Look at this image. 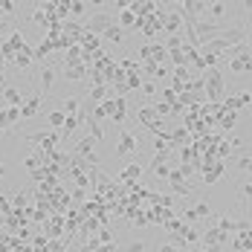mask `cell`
I'll use <instances>...</instances> for the list:
<instances>
[{
  "instance_id": "6da1fadb",
  "label": "cell",
  "mask_w": 252,
  "mask_h": 252,
  "mask_svg": "<svg viewBox=\"0 0 252 252\" xmlns=\"http://www.w3.org/2000/svg\"><path fill=\"white\" fill-rule=\"evenodd\" d=\"M203 78H206V101H209V104H218V101L223 99V87H226L223 73H220L218 67H212V70L203 73Z\"/></svg>"
},
{
  "instance_id": "7a4b0ae2",
  "label": "cell",
  "mask_w": 252,
  "mask_h": 252,
  "mask_svg": "<svg viewBox=\"0 0 252 252\" xmlns=\"http://www.w3.org/2000/svg\"><path fill=\"white\" fill-rule=\"evenodd\" d=\"M116 24V15H110V12H99V15H93V18H87L84 21V32H90V35H99L107 29V26Z\"/></svg>"
},
{
  "instance_id": "3957f363",
  "label": "cell",
  "mask_w": 252,
  "mask_h": 252,
  "mask_svg": "<svg viewBox=\"0 0 252 252\" xmlns=\"http://www.w3.org/2000/svg\"><path fill=\"white\" fill-rule=\"evenodd\" d=\"M218 41H223L226 47H241V44H247V29H244L241 24L223 26V29L218 32Z\"/></svg>"
},
{
  "instance_id": "277c9868",
  "label": "cell",
  "mask_w": 252,
  "mask_h": 252,
  "mask_svg": "<svg viewBox=\"0 0 252 252\" xmlns=\"http://www.w3.org/2000/svg\"><path fill=\"white\" fill-rule=\"evenodd\" d=\"M136 148H139V136H136L133 130H122V136H119V142H116L113 154H116V157H130Z\"/></svg>"
},
{
  "instance_id": "5b68a950",
  "label": "cell",
  "mask_w": 252,
  "mask_h": 252,
  "mask_svg": "<svg viewBox=\"0 0 252 252\" xmlns=\"http://www.w3.org/2000/svg\"><path fill=\"white\" fill-rule=\"evenodd\" d=\"M162 32L165 35H180L183 32V18L174 6H165V18H162Z\"/></svg>"
},
{
  "instance_id": "8992f818",
  "label": "cell",
  "mask_w": 252,
  "mask_h": 252,
  "mask_svg": "<svg viewBox=\"0 0 252 252\" xmlns=\"http://www.w3.org/2000/svg\"><path fill=\"white\" fill-rule=\"evenodd\" d=\"M87 76H90V67H87V64H81V61L64 64V78H67V81H84Z\"/></svg>"
},
{
  "instance_id": "52a82bcc",
  "label": "cell",
  "mask_w": 252,
  "mask_h": 252,
  "mask_svg": "<svg viewBox=\"0 0 252 252\" xmlns=\"http://www.w3.org/2000/svg\"><path fill=\"white\" fill-rule=\"evenodd\" d=\"M200 171H203V183H206V186H215V183H218L220 177L226 174V171H223V162H220V159H218V162H212V165H203Z\"/></svg>"
},
{
  "instance_id": "ba28073f",
  "label": "cell",
  "mask_w": 252,
  "mask_h": 252,
  "mask_svg": "<svg viewBox=\"0 0 252 252\" xmlns=\"http://www.w3.org/2000/svg\"><path fill=\"white\" fill-rule=\"evenodd\" d=\"M41 101H44V96H41V93H35L32 99H26L24 107H21V119H35V116L41 113Z\"/></svg>"
},
{
  "instance_id": "9c48e42d",
  "label": "cell",
  "mask_w": 252,
  "mask_h": 252,
  "mask_svg": "<svg viewBox=\"0 0 252 252\" xmlns=\"http://www.w3.org/2000/svg\"><path fill=\"white\" fill-rule=\"evenodd\" d=\"M142 171H145V168H142V165H139V162H130V165H125V168H122V171H119V183H139V180H142Z\"/></svg>"
},
{
  "instance_id": "30bf717a",
  "label": "cell",
  "mask_w": 252,
  "mask_h": 252,
  "mask_svg": "<svg viewBox=\"0 0 252 252\" xmlns=\"http://www.w3.org/2000/svg\"><path fill=\"white\" fill-rule=\"evenodd\" d=\"M159 116H157V110H154V104H142V107H136V122L142 127H151Z\"/></svg>"
},
{
  "instance_id": "8fae6325",
  "label": "cell",
  "mask_w": 252,
  "mask_h": 252,
  "mask_svg": "<svg viewBox=\"0 0 252 252\" xmlns=\"http://www.w3.org/2000/svg\"><path fill=\"white\" fill-rule=\"evenodd\" d=\"M0 99H3L6 107H24V96H21L18 87H9V84H6V90L0 93Z\"/></svg>"
},
{
  "instance_id": "7c38bea8",
  "label": "cell",
  "mask_w": 252,
  "mask_h": 252,
  "mask_svg": "<svg viewBox=\"0 0 252 252\" xmlns=\"http://www.w3.org/2000/svg\"><path fill=\"white\" fill-rule=\"evenodd\" d=\"M229 12V3H220V0H212L209 3V9H206V21H212V24H218L223 15Z\"/></svg>"
},
{
  "instance_id": "4fadbf2b",
  "label": "cell",
  "mask_w": 252,
  "mask_h": 252,
  "mask_svg": "<svg viewBox=\"0 0 252 252\" xmlns=\"http://www.w3.org/2000/svg\"><path fill=\"white\" fill-rule=\"evenodd\" d=\"M38 78H41V96H44V93H50L52 84H55V67H52V64H44Z\"/></svg>"
},
{
  "instance_id": "5bb4252c",
  "label": "cell",
  "mask_w": 252,
  "mask_h": 252,
  "mask_svg": "<svg viewBox=\"0 0 252 252\" xmlns=\"http://www.w3.org/2000/svg\"><path fill=\"white\" fill-rule=\"evenodd\" d=\"M15 122H21V107H0V127H9L15 125Z\"/></svg>"
},
{
  "instance_id": "9a60e30c",
  "label": "cell",
  "mask_w": 252,
  "mask_h": 252,
  "mask_svg": "<svg viewBox=\"0 0 252 252\" xmlns=\"http://www.w3.org/2000/svg\"><path fill=\"white\" fill-rule=\"evenodd\" d=\"M12 61H15V67H18V70H26V67H32V61H35V52H32V47L26 44L21 52H15V58H12Z\"/></svg>"
},
{
  "instance_id": "2e32d148",
  "label": "cell",
  "mask_w": 252,
  "mask_h": 252,
  "mask_svg": "<svg viewBox=\"0 0 252 252\" xmlns=\"http://www.w3.org/2000/svg\"><path fill=\"white\" fill-rule=\"evenodd\" d=\"M6 47L12 52H21L26 47V35L21 29H9V38H6Z\"/></svg>"
},
{
  "instance_id": "e0dca14e",
  "label": "cell",
  "mask_w": 252,
  "mask_h": 252,
  "mask_svg": "<svg viewBox=\"0 0 252 252\" xmlns=\"http://www.w3.org/2000/svg\"><path fill=\"white\" fill-rule=\"evenodd\" d=\"M78 107H81V99H78V96H67V99L58 101V110H61L64 116H78Z\"/></svg>"
},
{
  "instance_id": "ac0fdd59",
  "label": "cell",
  "mask_w": 252,
  "mask_h": 252,
  "mask_svg": "<svg viewBox=\"0 0 252 252\" xmlns=\"http://www.w3.org/2000/svg\"><path fill=\"white\" fill-rule=\"evenodd\" d=\"M110 116H113V96H110V99H104V101H99V104L93 107V119H96V122L110 119Z\"/></svg>"
},
{
  "instance_id": "d6986e66",
  "label": "cell",
  "mask_w": 252,
  "mask_h": 252,
  "mask_svg": "<svg viewBox=\"0 0 252 252\" xmlns=\"http://www.w3.org/2000/svg\"><path fill=\"white\" fill-rule=\"evenodd\" d=\"M101 38L110 41V44H122V41H125V29H122L119 24H113V26H107V29L101 32Z\"/></svg>"
},
{
  "instance_id": "ffe728a7",
  "label": "cell",
  "mask_w": 252,
  "mask_h": 252,
  "mask_svg": "<svg viewBox=\"0 0 252 252\" xmlns=\"http://www.w3.org/2000/svg\"><path fill=\"white\" fill-rule=\"evenodd\" d=\"M125 116H127V99H116V96H113V116H110V119H113L116 125H122Z\"/></svg>"
},
{
  "instance_id": "44dd1931",
  "label": "cell",
  "mask_w": 252,
  "mask_h": 252,
  "mask_svg": "<svg viewBox=\"0 0 252 252\" xmlns=\"http://www.w3.org/2000/svg\"><path fill=\"white\" fill-rule=\"evenodd\" d=\"M52 18H55L58 24H64V21H70V0H61V3H52Z\"/></svg>"
},
{
  "instance_id": "7402d4cb",
  "label": "cell",
  "mask_w": 252,
  "mask_h": 252,
  "mask_svg": "<svg viewBox=\"0 0 252 252\" xmlns=\"http://www.w3.org/2000/svg\"><path fill=\"white\" fill-rule=\"evenodd\" d=\"M32 52H35V61H44V58H47L50 52H55V41L44 38V41H41V44H38V47H35Z\"/></svg>"
},
{
  "instance_id": "603a6c76",
  "label": "cell",
  "mask_w": 252,
  "mask_h": 252,
  "mask_svg": "<svg viewBox=\"0 0 252 252\" xmlns=\"http://www.w3.org/2000/svg\"><path fill=\"white\" fill-rule=\"evenodd\" d=\"M235 125H238V113H232V110H223V113L218 116V127H220V130H232Z\"/></svg>"
},
{
  "instance_id": "cb8c5ba5",
  "label": "cell",
  "mask_w": 252,
  "mask_h": 252,
  "mask_svg": "<svg viewBox=\"0 0 252 252\" xmlns=\"http://www.w3.org/2000/svg\"><path fill=\"white\" fill-rule=\"evenodd\" d=\"M183 142H186V145L191 142V133L186 130V125H183V127H174V130H171V145H174V148H180Z\"/></svg>"
},
{
  "instance_id": "d4e9b609",
  "label": "cell",
  "mask_w": 252,
  "mask_h": 252,
  "mask_svg": "<svg viewBox=\"0 0 252 252\" xmlns=\"http://www.w3.org/2000/svg\"><path fill=\"white\" fill-rule=\"evenodd\" d=\"M99 47H101L99 35H90V32H87V35L81 38V50H84V52H99Z\"/></svg>"
},
{
  "instance_id": "484cf974",
  "label": "cell",
  "mask_w": 252,
  "mask_h": 252,
  "mask_svg": "<svg viewBox=\"0 0 252 252\" xmlns=\"http://www.w3.org/2000/svg\"><path fill=\"white\" fill-rule=\"evenodd\" d=\"M101 229L99 218H84V223H81V238H90V235H96Z\"/></svg>"
},
{
  "instance_id": "4316f807",
  "label": "cell",
  "mask_w": 252,
  "mask_h": 252,
  "mask_svg": "<svg viewBox=\"0 0 252 252\" xmlns=\"http://www.w3.org/2000/svg\"><path fill=\"white\" fill-rule=\"evenodd\" d=\"M64 119H67V116H64L61 110H52L50 116H47V127H50V130H61V127H64Z\"/></svg>"
},
{
  "instance_id": "83f0119b",
  "label": "cell",
  "mask_w": 252,
  "mask_h": 252,
  "mask_svg": "<svg viewBox=\"0 0 252 252\" xmlns=\"http://www.w3.org/2000/svg\"><path fill=\"white\" fill-rule=\"evenodd\" d=\"M26 209H29L26 191H15V197H12V212H26Z\"/></svg>"
},
{
  "instance_id": "f1b7e54d",
  "label": "cell",
  "mask_w": 252,
  "mask_h": 252,
  "mask_svg": "<svg viewBox=\"0 0 252 252\" xmlns=\"http://www.w3.org/2000/svg\"><path fill=\"white\" fill-rule=\"evenodd\" d=\"M87 99L93 101V104H99V101L110 99V87H90V96Z\"/></svg>"
},
{
  "instance_id": "f546056e",
  "label": "cell",
  "mask_w": 252,
  "mask_h": 252,
  "mask_svg": "<svg viewBox=\"0 0 252 252\" xmlns=\"http://www.w3.org/2000/svg\"><path fill=\"white\" fill-rule=\"evenodd\" d=\"M78 125H81L78 116H67V119H64V127H61V136H73L78 130Z\"/></svg>"
},
{
  "instance_id": "4dcf8cb0",
  "label": "cell",
  "mask_w": 252,
  "mask_h": 252,
  "mask_svg": "<svg viewBox=\"0 0 252 252\" xmlns=\"http://www.w3.org/2000/svg\"><path fill=\"white\" fill-rule=\"evenodd\" d=\"M168 186H171V191H174L177 197H189V194H191V186H189L186 180H180V183H168Z\"/></svg>"
},
{
  "instance_id": "1f68e13d",
  "label": "cell",
  "mask_w": 252,
  "mask_h": 252,
  "mask_svg": "<svg viewBox=\"0 0 252 252\" xmlns=\"http://www.w3.org/2000/svg\"><path fill=\"white\" fill-rule=\"evenodd\" d=\"M168 61H171L174 67H189V58H186V52H183V50L168 52Z\"/></svg>"
},
{
  "instance_id": "d6a6232c",
  "label": "cell",
  "mask_w": 252,
  "mask_h": 252,
  "mask_svg": "<svg viewBox=\"0 0 252 252\" xmlns=\"http://www.w3.org/2000/svg\"><path fill=\"white\" fill-rule=\"evenodd\" d=\"M247 52V50H244ZM244 52L241 55H235V58H229V70L232 73H247V67H244Z\"/></svg>"
},
{
  "instance_id": "836d02e7",
  "label": "cell",
  "mask_w": 252,
  "mask_h": 252,
  "mask_svg": "<svg viewBox=\"0 0 252 252\" xmlns=\"http://www.w3.org/2000/svg\"><path fill=\"white\" fill-rule=\"evenodd\" d=\"M238 171H241V174H252V151L244 154V157L238 159Z\"/></svg>"
},
{
  "instance_id": "e575fe53",
  "label": "cell",
  "mask_w": 252,
  "mask_h": 252,
  "mask_svg": "<svg viewBox=\"0 0 252 252\" xmlns=\"http://www.w3.org/2000/svg\"><path fill=\"white\" fill-rule=\"evenodd\" d=\"M87 9H90L87 3H81V0H70V15H73V18H81Z\"/></svg>"
},
{
  "instance_id": "d590c367",
  "label": "cell",
  "mask_w": 252,
  "mask_h": 252,
  "mask_svg": "<svg viewBox=\"0 0 252 252\" xmlns=\"http://www.w3.org/2000/svg\"><path fill=\"white\" fill-rule=\"evenodd\" d=\"M180 235H183L186 247H189V244H194V241H200V232H197V229H191V226H186L183 232H180Z\"/></svg>"
},
{
  "instance_id": "8d00e7d4",
  "label": "cell",
  "mask_w": 252,
  "mask_h": 252,
  "mask_svg": "<svg viewBox=\"0 0 252 252\" xmlns=\"http://www.w3.org/2000/svg\"><path fill=\"white\" fill-rule=\"evenodd\" d=\"M9 215H12V197L0 194V218H9Z\"/></svg>"
},
{
  "instance_id": "74e56055",
  "label": "cell",
  "mask_w": 252,
  "mask_h": 252,
  "mask_svg": "<svg viewBox=\"0 0 252 252\" xmlns=\"http://www.w3.org/2000/svg\"><path fill=\"white\" fill-rule=\"evenodd\" d=\"M87 127H90V136H93L96 142H101V139H104V130H101V125L96 122V119H90V122H87Z\"/></svg>"
},
{
  "instance_id": "f35d334b",
  "label": "cell",
  "mask_w": 252,
  "mask_h": 252,
  "mask_svg": "<svg viewBox=\"0 0 252 252\" xmlns=\"http://www.w3.org/2000/svg\"><path fill=\"white\" fill-rule=\"evenodd\" d=\"M142 81H145V78H142V73H136V76H127V78H125V87H127V90H139V87H142Z\"/></svg>"
},
{
  "instance_id": "ab89813d",
  "label": "cell",
  "mask_w": 252,
  "mask_h": 252,
  "mask_svg": "<svg viewBox=\"0 0 252 252\" xmlns=\"http://www.w3.org/2000/svg\"><path fill=\"white\" fill-rule=\"evenodd\" d=\"M154 110H157L159 119H162V116H171V104H165V101H154Z\"/></svg>"
},
{
  "instance_id": "60d3db41",
  "label": "cell",
  "mask_w": 252,
  "mask_h": 252,
  "mask_svg": "<svg viewBox=\"0 0 252 252\" xmlns=\"http://www.w3.org/2000/svg\"><path fill=\"white\" fill-rule=\"evenodd\" d=\"M151 174H154V177H159V180H168V174H171V168H168V165L162 162V165H154V168H151Z\"/></svg>"
},
{
  "instance_id": "b9f144b4",
  "label": "cell",
  "mask_w": 252,
  "mask_h": 252,
  "mask_svg": "<svg viewBox=\"0 0 252 252\" xmlns=\"http://www.w3.org/2000/svg\"><path fill=\"white\" fill-rule=\"evenodd\" d=\"M122 252H145V241H127Z\"/></svg>"
},
{
  "instance_id": "7bdbcfd3",
  "label": "cell",
  "mask_w": 252,
  "mask_h": 252,
  "mask_svg": "<svg viewBox=\"0 0 252 252\" xmlns=\"http://www.w3.org/2000/svg\"><path fill=\"white\" fill-rule=\"evenodd\" d=\"M139 90H142L148 99H154V96H157V81H142V87H139Z\"/></svg>"
},
{
  "instance_id": "ee69618b",
  "label": "cell",
  "mask_w": 252,
  "mask_h": 252,
  "mask_svg": "<svg viewBox=\"0 0 252 252\" xmlns=\"http://www.w3.org/2000/svg\"><path fill=\"white\" fill-rule=\"evenodd\" d=\"M238 194H241L244 200H252V180H250V183H241V186H238Z\"/></svg>"
},
{
  "instance_id": "f6af8a7d",
  "label": "cell",
  "mask_w": 252,
  "mask_h": 252,
  "mask_svg": "<svg viewBox=\"0 0 252 252\" xmlns=\"http://www.w3.org/2000/svg\"><path fill=\"white\" fill-rule=\"evenodd\" d=\"M194 215H197V218H212V209H209V203H197V206H194Z\"/></svg>"
},
{
  "instance_id": "bcb514c9",
  "label": "cell",
  "mask_w": 252,
  "mask_h": 252,
  "mask_svg": "<svg viewBox=\"0 0 252 252\" xmlns=\"http://www.w3.org/2000/svg\"><path fill=\"white\" fill-rule=\"evenodd\" d=\"M0 9H3V15H15V12H18V3H12V0H0Z\"/></svg>"
},
{
  "instance_id": "7dc6e473",
  "label": "cell",
  "mask_w": 252,
  "mask_h": 252,
  "mask_svg": "<svg viewBox=\"0 0 252 252\" xmlns=\"http://www.w3.org/2000/svg\"><path fill=\"white\" fill-rule=\"evenodd\" d=\"M159 101H165V104H174V101H177V93L171 90V87H165V90H162V96H159Z\"/></svg>"
},
{
  "instance_id": "c3c4849f",
  "label": "cell",
  "mask_w": 252,
  "mask_h": 252,
  "mask_svg": "<svg viewBox=\"0 0 252 252\" xmlns=\"http://www.w3.org/2000/svg\"><path fill=\"white\" fill-rule=\"evenodd\" d=\"M238 99H241V104L247 107V104H252V93L250 90H244V93H238Z\"/></svg>"
},
{
  "instance_id": "681fc988",
  "label": "cell",
  "mask_w": 252,
  "mask_h": 252,
  "mask_svg": "<svg viewBox=\"0 0 252 252\" xmlns=\"http://www.w3.org/2000/svg\"><path fill=\"white\" fill-rule=\"evenodd\" d=\"M84 197H87V191H84V189H76V191H73V200H76V203H81Z\"/></svg>"
},
{
  "instance_id": "f907efd6",
  "label": "cell",
  "mask_w": 252,
  "mask_h": 252,
  "mask_svg": "<svg viewBox=\"0 0 252 252\" xmlns=\"http://www.w3.org/2000/svg\"><path fill=\"white\" fill-rule=\"evenodd\" d=\"M157 252H177V250H174V244H159V250Z\"/></svg>"
},
{
  "instance_id": "816d5d0a",
  "label": "cell",
  "mask_w": 252,
  "mask_h": 252,
  "mask_svg": "<svg viewBox=\"0 0 252 252\" xmlns=\"http://www.w3.org/2000/svg\"><path fill=\"white\" fill-rule=\"evenodd\" d=\"M244 47H247V50L252 52V29H250V32H247V44H244Z\"/></svg>"
},
{
  "instance_id": "f5cc1de1",
  "label": "cell",
  "mask_w": 252,
  "mask_h": 252,
  "mask_svg": "<svg viewBox=\"0 0 252 252\" xmlns=\"http://www.w3.org/2000/svg\"><path fill=\"white\" fill-rule=\"evenodd\" d=\"M241 9H252V0H244V3H241Z\"/></svg>"
},
{
  "instance_id": "db71d44e",
  "label": "cell",
  "mask_w": 252,
  "mask_h": 252,
  "mask_svg": "<svg viewBox=\"0 0 252 252\" xmlns=\"http://www.w3.org/2000/svg\"><path fill=\"white\" fill-rule=\"evenodd\" d=\"M6 174V162H0V177Z\"/></svg>"
},
{
  "instance_id": "11a10c76",
  "label": "cell",
  "mask_w": 252,
  "mask_h": 252,
  "mask_svg": "<svg viewBox=\"0 0 252 252\" xmlns=\"http://www.w3.org/2000/svg\"><path fill=\"white\" fill-rule=\"evenodd\" d=\"M0 21H6V15H3V9H0Z\"/></svg>"
},
{
  "instance_id": "9f6ffc18",
  "label": "cell",
  "mask_w": 252,
  "mask_h": 252,
  "mask_svg": "<svg viewBox=\"0 0 252 252\" xmlns=\"http://www.w3.org/2000/svg\"><path fill=\"white\" fill-rule=\"evenodd\" d=\"M0 136H6V127H0Z\"/></svg>"
},
{
  "instance_id": "6f0895ef",
  "label": "cell",
  "mask_w": 252,
  "mask_h": 252,
  "mask_svg": "<svg viewBox=\"0 0 252 252\" xmlns=\"http://www.w3.org/2000/svg\"><path fill=\"white\" fill-rule=\"evenodd\" d=\"M3 26H6V21H0V32H3Z\"/></svg>"
}]
</instances>
